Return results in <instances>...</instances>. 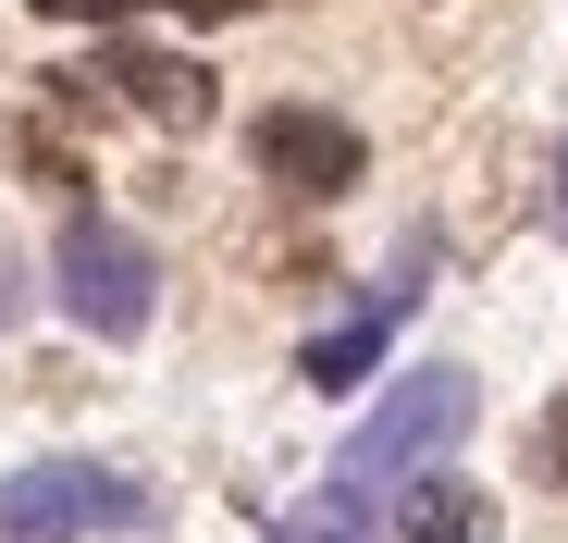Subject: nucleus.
I'll return each instance as SVG.
<instances>
[{"label": "nucleus", "instance_id": "f257e3e1", "mask_svg": "<svg viewBox=\"0 0 568 543\" xmlns=\"http://www.w3.org/2000/svg\"><path fill=\"white\" fill-rule=\"evenodd\" d=\"M457 432H469V371H408L384 408L334 444V494L396 506V482H433V458H445Z\"/></svg>", "mask_w": 568, "mask_h": 543}, {"label": "nucleus", "instance_id": "f03ea898", "mask_svg": "<svg viewBox=\"0 0 568 543\" xmlns=\"http://www.w3.org/2000/svg\"><path fill=\"white\" fill-rule=\"evenodd\" d=\"M136 519H149V482L100 458H50V470L0 482V543H87V531H136Z\"/></svg>", "mask_w": 568, "mask_h": 543}, {"label": "nucleus", "instance_id": "7ed1b4c3", "mask_svg": "<svg viewBox=\"0 0 568 543\" xmlns=\"http://www.w3.org/2000/svg\"><path fill=\"white\" fill-rule=\"evenodd\" d=\"M50 272H62V309H74L87 334H100V346L149 334V247H136L124 223L74 211V223H62V247H50Z\"/></svg>", "mask_w": 568, "mask_h": 543}, {"label": "nucleus", "instance_id": "20e7f679", "mask_svg": "<svg viewBox=\"0 0 568 543\" xmlns=\"http://www.w3.org/2000/svg\"><path fill=\"white\" fill-rule=\"evenodd\" d=\"M247 148H260V173H272L284 198H346L358 173H371L358 124H334V112H297V100H284V112H260V124H247Z\"/></svg>", "mask_w": 568, "mask_h": 543}, {"label": "nucleus", "instance_id": "39448f33", "mask_svg": "<svg viewBox=\"0 0 568 543\" xmlns=\"http://www.w3.org/2000/svg\"><path fill=\"white\" fill-rule=\"evenodd\" d=\"M100 86L149 124V136H199L211 112H223V86L199 74V62H173V50H149V38H100Z\"/></svg>", "mask_w": 568, "mask_h": 543}, {"label": "nucleus", "instance_id": "423d86ee", "mask_svg": "<svg viewBox=\"0 0 568 543\" xmlns=\"http://www.w3.org/2000/svg\"><path fill=\"white\" fill-rule=\"evenodd\" d=\"M396 543H495V506H483V482H457V470L408 482V506H396Z\"/></svg>", "mask_w": 568, "mask_h": 543}, {"label": "nucleus", "instance_id": "0eeeda50", "mask_svg": "<svg viewBox=\"0 0 568 543\" xmlns=\"http://www.w3.org/2000/svg\"><path fill=\"white\" fill-rule=\"evenodd\" d=\"M260 543H384V506H358V494H334V482H322L297 519H272Z\"/></svg>", "mask_w": 568, "mask_h": 543}, {"label": "nucleus", "instance_id": "6e6552de", "mask_svg": "<svg viewBox=\"0 0 568 543\" xmlns=\"http://www.w3.org/2000/svg\"><path fill=\"white\" fill-rule=\"evenodd\" d=\"M384 334H396L384 309H358V321H334V334L310 346V383H358V371H371V358H384Z\"/></svg>", "mask_w": 568, "mask_h": 543}, {"label": "nucleus", "instance_id": "1a4fd4ad", "mask_svg": "<svg viewBox=\"0 0 568 543\" xmlns=\"http://www.w3.org/2000/svg\"><path fill=\"white\" fill-rule=\"evenodd\" d=\"M26 13H50V25H112L124 0H26Z\"/></svg>", "mask_w": 568, "mask_h": 543}, {"label": "nucleus", "instance_id": "9d476101", "mask_svg": "<svg viewBox=\"0 0 568 543\" xmlns=\"http://www.w3.org/2000/svg\"><path fill=\"white\" fill-rule=\"evenodd\" d=\"M544 482H568V408H544Z\"/></svg>", "mask_w": 568, "mask_h": 543}, {"label": "nucleus", "instance_id": "9b49d317", "mask_svg": "<svg viewBox=\"0 0 568 543\" xmlns=\"http://www.w3.org/2000/svg\"><path fill=\"white\" fill-rule=\"evenodd\" d=\"M161 13H199V25H223V13H260V0H161Z\"/></svg>", "mask_w": 568, "mask_h": 543}, {"label": "nucleus", "instance_id": "f8f14e48", "mask_svg": "<svg viewBox=\"0 0 568 543\" xmlns=\"http://www.w3.org/2000/svg\"><path fill=\"white\" fill-rule=\"evenodd\" d=\"M26 309V285H13V247H0V321H13Z\"/></svg>", "mask_w": 568, "mask_h": 543}]
</instances>
